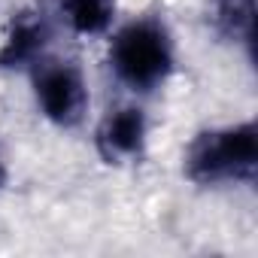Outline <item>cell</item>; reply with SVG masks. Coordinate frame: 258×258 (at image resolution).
<instances>
[{"label": "cell", "mask_w": 258, "mask_h": 258, "mask_svg": "<svg viewBox=\"0 0 258 258\" xmlns=\"http://www.w3.org/2000/svg\"><path fill=\"white\" fill-rule=\"evenodd\" d=\"M179 67L176 34L158 13L118 19L106 34V70L131 97L146 100L158 94Z\"/></svg>", "instance_id": "obj_1"}, {"label": "cell", "mask_w": 258, "mask_h": 258, "mask_svg": "<svg viewBox=\"0 0 258 258\" xmlns=\"http://www.w3.org/2000/svg\"><path fill=\"white\" fill-rule=\"evenodd\" d=\"M182 176L198 188L252 185L258 176L255 118L213 124L198 131L182 152Z\"/></svg>", "instance_id": "obj_2"}, {"label": "cell", "mask_w": 258, "mask_h": 258, "mask_svg": "<svg viewBox=\"0 0 258 258\" xmlns=\"http://www.w3.org/2000/svg\"><path fill=\"white\" fill-rule=\"evenodd\" d=\"M37 115L55 131H79L91 112V88L79 61L46 55L28 73Z\"/></svg>", "instance_id": "obj_3"}, {"label": "cell", "mask_w": 258, "mask_h": 258, "mask_svg": "<svg viewBox=\"0 0 258 258\" xmlns=\"http://www.w3.org/2000/svg\"><path fill=\"white\" fill-rule=\"evenodd\" d=\"M149 140H152V118L137 97L109 106L91 131L94 155L100 158V164L115 170L140 164L149 155Z\"/></svg>", "instance_id": "obj_4"}, {"label": "cell", "mask_w": 258, "mask_h": 258, "mask_svg": "<svg viewBox=\"0 0 258 258\" xmlns=\"http://www.w3.org/2000/svg\"><path fill=\"white\" fill-rule=\"evenodd\" d=\"M55 19L43 10H22L13 16L10 28L0 37V70H22L28 73L37 61L52 52Z\"/></svg>", "instance_id": "obj_5"}, {"label": "cell", "mask_w": 258, "mask_h": 258, "mask_svg": "<svg viewBox=\"0 0 258 258\" xmlns=\"http://www.w3.org/2000/svg\"><path fill=\"white\" fill-rule=\"evenodd\" d=\"M52 19L79 40H106L118 25V0H55Z\"/></svg>", "instance_id": "obj_6"}, {"label": "cell", "mask_w": 258, "mask_h": 258, "mask_svg": "<svg viewBox=\"0 0 258 258\" xmlns=\"http://www.w3.org/2000/svg\"><path fill=\"white\" fill-rule=\"evenodd\" d=\"M210 22H213V31L225 43L243 46L252 55V49H255V0H213Z\"/></svg>", "instance_id": "obj_7"}, {"label": "cell", "mask_w": 258, "mask_h": 258, "mask_svg": "<svg viewBox=\"0 0 258 258\" xmlns=\"http://www.w3.org/2000/svg\"><path fill=\"white\" fill-rule=\"evenodd\" d=\"M10 176H13V170H10V158H7V149H4V143H0V195L7 191V185H10Z\"/></svg>", "instance_id": "obj_8"}]
</instances>
